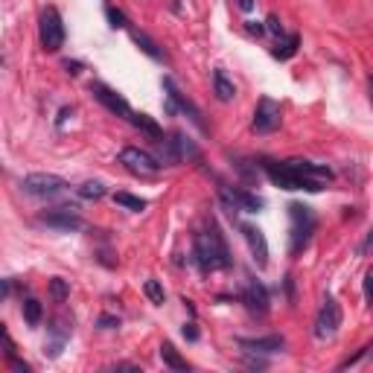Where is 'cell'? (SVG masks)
Masks as SVG:
<instances>
[{"label": "cell", "instance_id": "obj_10", "mask_svg": "<svg viewBox=\"0 0 373 373\" xmlns=\"http://www.w3.org/2000/svg\"><path fill=\"white\" fill-rule=\"evenodd\" d=\"M280 129V105L271 96H263L254 111V132L257 134H271Z\"/></svg>", "mask_w": 373, "mask_h": 373}, {"label": "cell", "instance_id": "obj_5", "mask_svg": "<svg viewBox=\"0 0 373 373\" xmlns=\"http://www.w3.org/2000/svg\"><path fill=\"white\" fill-rule=\"evenodd\" d=\"M163 91H166V111L169 114H176V111H184L198 129H205V120H202V111H198V105L193 103V99H187L181 91H178V85H176V79L172 76H163Z\"/></svg>", "mask_w": 373, "mask_h": 373}, {"label": "cell", "instance_id": "obj_22", "mask_svg": "<svg viewBox=\"0 0 373 373\" xmlns=\"http://www.w3.org/2000/svg\"><path fill=\"white\" fill-rule=\"evenodd\" d=\"M23 318H27L30 327L41 324V304L35 301V297H27V301H23Z\"/></svg>", "mask_w": 373, "mask_h": 373}, {"label": "cell", "instance_id": "obj_13", "mask_svg": "<svg viewBox=\"0 0 373 373\" xmlns=\"http://www.w3.org/2000/svg\"><path fill=\"white\" fill-rule=\"evenodd\" d=\"M91 93L96 96V103H103L111 114H117V117H132L134 111H132V105L122 99L117 91H111L108 85H103V82H91Z\"/></svg>", "mask_w": 373, "mask_h": 373}, {"label": "cell", "instance_id": "obj_33", "mask_svg": "<svg viewBox=\"0 0 373 373\" xmlns=\"http://www.w3.org/2000/svg\"><path fill=\"white\" fill-rule=\"evenodd\" d=\"M239 9H245V12L254 9V0H239Z\"/></svg>", "mask_w": 373, "mask_h": 373}, {"label": "cell", "instance_id": "obj_9", "mask_svg": "<svg viewBox=\"0 0 373 373\" xmlns=\"http://www.w3.org/2000/svg\"><path fill=\"white\" fill-rule=\"evenodd\" d=\"M120 163L126 166L129 172H134V176H155V172L163 166V163H158L149 152H143V149H137V146H126L120 152Z\"/></svg>", "mask_w": 373, "mask_h": 373}, {"label": "cell", "instance_id": "obj_31", "mask_svg": "<svg viewBox=\"0 0 373 373\" xmlns=\"http://www.w3.org/2000/svg\"><path fill=\"white\" fill-rule=\"evenodd\" d=\"M248 33L263 35V33H265V27H263V23H257V21H248Z\"/></svg>", "mask_w": 373, "mask_h": 373}, {"label": "cell", "instance_id": "obj_30", "mask_svg": "<svg viewBox=\"0 0 373 373\" xmlns=\"http://www.w3.org/2000/svg\"><path fill=\"white\" fill-rule=\"evenodd\" d=\"M117 324H120V321L111 318V315H103V318H99V327H103V330H111V327H117Z\"/></svg>", "mask_w": 373, "mask_h": 373}, {"label": "cell", "instance_id": "obj_24", "mask_svg": "<svg viewBox=\"0 0 373 373\" xmlns=\"http://www.w3.org/2000/svg\"><path fill=\"white\" fill-rule=\"evenodd\" d=\"M79 195L88 198V202H99V198L105 195V187L99 184V181H85V184L79 187Z\"/></svg>", "mask_w": 373, "mask_h": 373}, {"label": "cell", "instance_id": "obj_21", "mask_svg": "<svg viewBox=\"0 0 373 373\" xmlns=\"http://www.w3.org/2000/svg\"><path fill=\"white\" fill-rule=\"evenodd\" d=\"M114 202H117L120 207L132 210V213H143V210H146V198H137V195H132V193H117Z\"/></svg>", "mask_w": 373, "mask_h": 373}, {"label": "cell", "instance_id": "obj_29", "mask_svg": "<svg viewBox=\"0 0 373 373\" xmlns=\"http://www.w3.org/2000/svg\"><path fill=\"white\" fill-rule=\"evenodd\" d=\"M359 251H362V254H373V228L367 231V236H365V242H362Z\"/></svg>", "mask_w": 373, "mask_h": 373}, {"label": "cell", "instance_id": "obj_4", "mask_svg": "<svg viewBox=\"0 0 373 373\" xmlns=\"http://www.w3.org/2000/svg\"><path fill=\"white\" fill-rule=\"evenodd\" d=\"M21 187L27 195H35V198H56L67 190V181L53 176V172H33V176L21 181Z\"/></svg>", "mask_w": 373, "mask_h": 373}, {"label": "cell", "instance_id": "obj_28", "mask_svg": "<svg viewBox=\"0 0 373 373\" xmlns=\"http://www.w3.org/2000/svg\"><path fill=\"white\" fill-rule=\"evenodd\" d=\"M265 23H268V33H275L277 38H283V35H286V30H283V23H280V18H277V15H268V21H265Z\"/></svg>", "mask_w": 373, "mask_h": 373}, {"label": "cell", "instance_id": "obj_17", "mask_svg": "<svg viewBox=\"0 0 373 373\" xmlns=\"http://www.w3.org/2000/svg\"><path fill=\"white\" fill-rule=\"evenodd\" d=\"M213 91H216V96L222 99V103H231V99L236 96V88H234V82L225 76V70H216V73H213Z\"/></svg>", "mask_w": 373, "mask_h": 373}, {"label": "cell", "instance_id": "obj_27", "mask_svg": "<svg viewBox=\"0 0 373 373\" xmlns=\"http://www.w3.org/2000/svg\"><path fill=\"white\" fill-rule=\"evenodd\" d=\"M365 304L373 306V265L367 268V275H365Z\"/></svg>", "mask_w": 373, "mask_h": 373}, {"label": "cell", "instance_id": "obj_15", "mask_svg": "<svg viewBox=\"0 0 373 373\" xmlns=\"http://www.w3.org/2000/svg\"><path fill=\"white\" fill-rule=\"evenodd\" d=\"M239 228H242V236H245V242H248V251H251L257 268H265V265H268V242H265L263 231L254 228V225H239Z\"/></svg>", "mask_w": 373, "mask_h": 373}, {"label": "cell", "instance_id": "obj_16", "mask_svg": "<svg viewBox=\"0 0 373 373\" xmlns=\"http://www.w3.org/2000/svg\"><path fill=\"white\" fill-rule=\"evenodd\" d=\"M129 120L134 122V126H137L143 134H149V137H152L155 143H163V129H161L158 122H155L152 117H149V114H132Z\"/></svg>", "mask_w": 373, "mask_h": 373}, {"label": "cell", "instance_id": "obj_12", "mask_svg": "<svg viewBox=\"0 0 373 373\" xmlns=\"http://www.w3.org/2000/svg\"><path fill=\"white\" fill-rule=\"evenodd\" d=\"M222 202H225L228 213L234 210H245V213H257L263 207V198H257L254 193H248L242 187H225L222 190Z\"/></svg>", "mask_w": 373, "mask_h": 373}, {"label": "cell", "instance_id": "obj_26", "mask_svg": "<svg viewBox=\"0 0 373 373\" xmlns=\"http://www.w3.org/2000/svg\"><path fill=\"white\" fill-rule=\"evenodd\" d=\"M105 15H108V21H111V27H114V30H122V27L129 23V21H126V15H122L120 9H114V6H108V9H105Z\"/></svg>", "mask_w": 373, "mask_h": 373}, {"label": "cell", "instance_id": "obj_6", "mask_svg": "<svg viewBox=\"0 0 373 373\" xmlns=\"http://www.w3.org/2000/svg\"><path fill=\"white\" fill-rule=\"evenodd\" d=\"M338 327H341V306H338V301L333 294H327L324 306H321V312L315 318V338L327 341V338H333L338 333Z\"/></svg>", "mask_w": 373, "mask_h": 373}, {"label": "cell", "instance_id": "obj_20", "mask_svg": "<svg viewBox=\"0 0 373 373\" xmlns=\"http://www.w3.org/2000/svg\"><path fill=\"white\" fill-rule=\"evenodd\" d=\"M161 359H163L172 370H190L187 359H181V356H178V350H176V347H172L169 341H166V344H161Z\"/></svg>", "mask_w": 373, "mask_h": 373}, {"label": "cell", "instance_id": "obj_19", "mask_svg": "<svg viewBox=\"0 0 373 373\" xmlns=\"http://www.w3.org/2000/svg\"><path fill=\"white\" fill-rule=\"evenodd\" d=\"M297 44H301V38H297V35H286V38H277V47L271 50V53H275V59L286 62V59H292V56L297 53Z\"/></svg>", "mask_w": 373, "mask_h": 373}, {"label": "cell", "instance_id": "obj_32", "mask_svg": "<svg viewBox=\"0 0 373 373\" xmlns=\"http://www.w3.org/2000/svg\"><path fill=\"white\" fill-rule=\"evenodd\" d=\"M184 338H190V341H195V338H198L195 324H184Z\"/></svg>", "mask_w": 373, "mask_h": 373}, {"label": "cell", "instance_id": "obj_18", "mask_svg": "<svg viewBox=\"0 0 373 373\" xmlns=\"http://www.w3.org/2000/svg\"><path fill=\"white\" fill-rule=\"evenodd\" d=\"M132 41H134V44L143 50V53H146L149 59L163 62V50H158V44H155L152 38H149V35H143V33H137V30H134V33H132Z\"/></svg>", "mask_w": 373, "mask_h": 373}, {"label": "cell", "instance_id": "obj_35", "mask_svg": "<svg viewBox=\"0 0 373 373\" xmlns=\"http://www.w3.org/2000/svg\"><path fill=\"white\" fill-rule=\"evenodd\" d=\"M367 91H370V105H373V76L367 79Z\"/></svg>", "mask_w": 373, "mask_h": 373}, {"label": "cell", "instance_id": "obj_25", "mask_svg": "<svg viewBox=\"0 0 373 373\" xmlns=\"http://www.w3.org/2000/svg\"><path fill=\"white\" fill-rule=\"evenodd\" d=\"M50 294H53L56 304H64L67 294H70V289H67V283L62 277H53V280H50Z\"/></svg>", "mask_w": 373, "mask_h": 373}, {"label": "cell", "instance_id": "obj_36", "mask_svg": "<svg viewBox=\"0 0 373 373\" xmlns=\"http://www.w3.org/2000/svg\"><path fill=\"white\" fill-rule=\"evenodd\" d=\"M367 356H370V362H373V344H370V347H367Z\"/></svg>", "mask_w": 373, "mask_h": 373}, {"label": "cell", "instance_id": "obj_11", "mask_svg": "<svg viewBox=\"0 0 373 373\" xmlns=\"http://www.w3.org/2000/svg\"><path fill=\"white\" fill-rule=\"evenodd\" d=\"M239 301L245 304L248 312H254V315H265V312H268V292H265V286L257 283L254 277H245V280H242Z\"/></svg>", "mask_w": 373, "mask_h": 373}, {"label": "cell", "instance_id": "obj_34", "mask_svg": "<svg viewBox=\"0 0 373 373\" xmlns=\"http://www.w3.org/2000/svg\"><path fill=\"white\" fill-rule=\"evenodd\" d=\"M64 67H67V73H73V76H76V73H79V64H76V62H73V64H70V62H67V64H64Z\"/></svg>", "mask_w": 373, "mask_h": 373}, {"label": "cell", "instance_id": "obj_8", "mask_svg": "<svg viewBox=\"0 0 373 373\" xmlns=\"http://www.w3.org/2000/svg\"><path fill=\"white\" fill-rule=\"evenodd\" d=\"M76 210H79L76 205H62V207H56V210L41 213L38 219H41V225H47V228H56V231L73 234V231H82V219H79Z\"/></svg>", "mask_w": 373, "mask_h": 373}, {"label": "cell", "instance_id": "obj_14", "mask_svg": "<svg viewBox=\"0 0 373 373\" xmlns=\"http://www.w3.org/2000/svg\"><path fill=\"white\" fill-rule=\"evenodd\" d=\"M236 344L242 347L245 353H260V356H271V353H280L286 347L283 335H260V338H236Z\"/></svg>", "mask_w": 373, "mask_h": 373}, {"label": "cell", "instance_id": "obj_2", "mask_svg": "<svg viewBox=\"0 0 373 373\" xmlns=\"http://www.w3.org/2000/svg\"><path fill=\"white\" fill-rule=\"evenodd\" d=\"M318 219L312 213V207L301 205V202H292L289 205V254L292 257H301L304 248L309 245L312 234H315Z\"/></svg>", "mask_w": 373, "mask_h": 373}, {"label": "cell", "instance_id": "obj_23", "mask_svg": "<svg viewBox=\"0 0 373 373\" xmlns=\"http://www.w3.org/2000/svg\"><path fill=\"white\" fill-rule=\"evenodd\" d=\"M143 292H146V297H149V301H152L155 306H161V304L166 301V292H163V286H161L158 280H146V283H143Z\"/></svg>", "mask_w": 373, "mask_h": 373}, {"label": "cell", "instance_id": "obj_7", "mask_svg": "<svg viewBox=\"0 0 373 373\" xmlns=\"http://www.w3.org/2000/svg\"><path fill=\"white\" fill-rule=\"evenodd\" d=\"M260 166H263V172H265L268 181L275 184V187H280V190H306L304 178L292 169L289 161H283V163H277V161H260Z\"/></svg>", "mask_w": 373, "mask_h": 373}, {"label": "cell", "instance_id": "obj_3", "mask_svg": "<svg viewBox=\"0 0 373 373\" xmlns=\"http://www.w3.org/2000/svg\"><path fill=\"white\" fill-rule=\"evenodd\" d=\"M38 38H41L44 53H59V50L64 47V23H62V15H59L56 6H47L41 12Z\"/></svg>", "mask_w": 373, "mask_h": 373}, {"label": "cell", "instance_id": "obj_1", "mask_svg": "<svg viewBox=\"0 0 373 373\" xmlns=\"http://www.w3.org/2000/svg\"><path fill=\"white\" fill-rule=\"evenodd\" d=\"M195 263L202 265V271H222L231 265V251L216 225L195 234Z\"/></svg>", "mask_w": 373, "mask_h": 373}]
</instances>
